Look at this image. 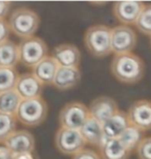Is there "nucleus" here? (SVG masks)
<instances>
[{"instance_id": "f257e3e1", "label": "nucleus", "mask_w": 151, "mask_h": 159, "mask_svg": "<svg viewBox=\"0 0 151 159\" xmlns=\"http://www.w3.org/2000/svg\"><path fill=\"white\" fill-rule=\"evenodd\" d=\"M111 72L122 84L133 85L140 82L145 74V64L134 53L115 55L111 62Z\"/></svg>"}, {"instance_id": "f03ea898", "label": "nucleus", "mask_w": 151, "mask_h": 159, "mask_svg": "<svg viewBox=\"0 0 151 159\" xmlns=\"http://www.w3.org/2000/svg\"><path fill=\"white\" fill-rule=\"evenodd\" d=\"M11 32L22 39L34 36L40 27V19L36 12L28 7H18L9 16L7 21Z\"/></svg>"}, {"instance_id": "7ed1b4c3", "label": "nucleus", "mask_w": 151, "mask_h": 159, "mask_svg": "<svg viewBox=\"0 0 151 159\" xmlns=\"http://www.w3.org/2000/svg\"><path fill=\"white\" fill-rule=\"evenodd\" d=\"M85 48L92 56L102 58L112 53L111 28L97 24L90 26L84 35Z\"/></svg>"}, {"instance_id": "20e7f679", "label": "nucleus", "mask_w": 151, "mask_h": 159, "mask_svg": "<svg viewBox=\"0 0 151 159\" xmlns=\"http://www.w3.org/2000/svg\"><path fill=\"white\" fill-rule=\"evenodd\" d=\"M15 116L17 121L25 126H38L44 123L47 118L48 104L43 97L23 99Z\"/></svg>"}, {"instance_id": "39448f33", "label": "nucleus", "mask_w": 151, "mask_h": 159, "mask_svg": "<svg viewBox=\"0 0 151 159\" xmlns=\"http://www.w3.org/2000/svg\"><path fill=\"white\" fill-rule=\"evenodd\" d=\"M19 47V59L26 67H33L48 56V46L44 39L37 36L22 39Z\"/></svg>"}, {"instance_id": "423d86ee", "label": "nucleus", "mask_w": 151, "mask_h": 159, "mask_svg": "<svg viewBox=\"0 0 151 159\" xmlns=\"http://www.w3.org/2000/svg\"><path fill=\"white\" fill-rule=\"evenodd\" d=\"M89 117V109L84 103L72 101L61 109L59 113V124L62 128L80 130Z\"/></svg>"}, {"instance_id": "0eeeda50", "label": "nucleus", "mask_w": 151, "mask_h": 159, "mask_svg": "<svg viewBox=\"0 0 151 159\" xmlns=\"http://www.w3.org/2000/svg\"><path fill=\"white\" fill-rule=\"evenodd\" d=\"M55 146L60 153L64 155L73 156L78 152L85 148L86 143L80 132V130L60 128L56 131L55 134Z\"/></svg>"}, {"instance_id": "6e6552de", "label": "nucleus", "mask_w": 151, "mask_h": 159, "mask_svg": "<svg viewBox=\"0 0 151 159\" xmlns=\"http://www.w3.org/2000/svg\"><path fill=\"white\" fill-rule=\"evenodd\" d=\"M137 46V34L133 28L119 25L111 29V49L115 55L131 53Z\"/></svg>"}, {"instance_id": "1a4fd4ad", "label": "nucleus", "mask_w": 151, "mask_h": 159, "mask_svg": "<svg viewBox=\"0 0 151 159\" xmlns=\"http://www.w3.org/2000/svg\"><path fill=\"white\" fill-rule=\"evenodd\" d=\"M128 121L131 126L141 131H148L151 129V101L137 100L131 104L127 113Z\"/></svg>"}, {"instance_id": "9d476101", "label": "nucleus", "mask_w": 151, "mask_h": 159, "mask_svg": "<svg viewBox=\"0 0 151 159\" xmlns=\"http://www.w3.org/2000/svg\"><path fill=\"white\" fill-rule=\"evenodd\" d=\"M3 146L12 155L32 153L35 148V139L28 130H16L5 139Z\"/></svg>"}, {"instance_id": "9b49d317", "label": "nucleus", "mask_w": 151, "mask_h": 159, "mask_svg": "<svg viewBox=\"0 0 151 159\" xmlns=\"http://www.w3.org/2000/svg\"><path fill=\"white\" fill-rule=\"evenodd\" d=\"M15 90L22 98V100L31 99L41 97L44 85L34 77L32 72H25L19 75Z\"/></svg>"}, {"instance_id": "f8f14e48", "label": "nucleus", "mask_w": 151, "mask_h": 159, "mask_svg": "<svg viewBox=\"0 0 151 159\" xmlns=\"http://www.w3.org/2000/svg\"><path fill=\"white\" fill-rule=\"evenodd\" d=\"M144 5L141 1H116L113 5V14L120 23L130 26L136 24Z\"/></svg>"}, {"instance_id": "ddd939ff", "label": "nucleus", "mask_w": 151, "mask_h": 159, "mask_svg": "<svg viewBox=\"0 0 151 159\" xmlns=\"http://www.w3.org/2000/svg\"><path fill=\"white\" fill-rule=\"evenodd\" d=\"M89 109V115L101 124L115 115L119 109L114 98L109 96H99L92 101Z\"/></svg>"}, {"instance_id": "4468645a", "label": "nucleus", "mask_w": 151, "mask_h": 159, "mask_svg": "<svg viewBox=\"0 0 151 159\" xmlns=\"http://www.w3.org/2000/svg\"><path fill=\"white\" fill-rule=\"evenodd\" d=\"M52 57L62 67H79L81 62V52L72 43H62L54 48Z\"/></svg>"}, {"instance_id": "2eb2a0df", "label": "nucleus", "mask_w": 151, "mask_h": 159, "mask_svg": "<svg viewBox=\"0 0 151 159\" xmlns=\"http://www.w3.org/2000/svg\"><path fill=\"white\" fill-rule=\"evenodd\" d=\"M81 71H80L79 67L59 66L52 85L61 91L69 90V89L79 85L80 81H81Z\"/></svg>"}, {"instance_id": "dca6fc26", "label": "nucleus", "mask_w": 151, "mask_h": 159, "mask_svg": "<svg viewBox=\"0 0 151 159\" xmlns=\"http://www.w3.org/2000/svg\"><path fill=\"white\" fill-rule=\"evenodd\" d=\"M130 125V124L128 121L127 113L119 110L110 119L102 123V131H104L105 139H118Z\"/></svg>"}, {"instance_id": "f3484780", "label": "nucleus", "mask_w": 151, "mask_h": 159, "mask_svg": "<svg viewBox=\"0 0 151 159\" xmlns=\"http://www.w3.org/2000/svg\"><path fill=\"white\" fill-rule=\"evenodd\" d=\"M59 65L52 56L48 55L32 67V74L44 86L52 85Z\"/></svg>"}, {"instance_id": "a211bd4d", "label": "nucleus", "mask_w": 151, "mask_h": 159, "mask_svg": "<svg viewBox=\"0 0 151 159\" xmlns=\"http://www.w3.org/2000/svg\"><path fill=\"white\" fill-rule=\"evenodd\" d=\"M80 132L84 139L86 144L92 146V147L98 148L105 141L104 131H102V124L97 120L89 117L88 120L81 127Z\"/></svg>"}, {"instance_id": "6ab92c4d", "label": "nucleus", "mask_w": 151, "mask_h": 159, "mask_svg": "<svg viewBox=\"0 0 151 159\" xmlns=\"http://www.w3.org/2000/svg\"><path fill=\"white\" fill-rule=\"evenodd\" d=\"M101 159H128L130 152L118 139H106L99 147Z\"/></svg>"}, {"instance_id": "aec40b11", "label": "nucleus", "mask_w": 151, "mask_h": 159, "mask_svg": "<svg viewBox=\"0 0 151 159\" xmlns=\"http://www.w3.org/2000/svg\"><path fill=\"white\" fill-rule=\"evenodd\" d=\"M19 59V47L11 39L0 43V67L16 68Z\"/></svg>"}, {"instance_id": "412c9836", "label": "nucleus", "mask_w": 151, "mask_h": 159, "mask_svg": "<svg viewBox=\"0 0 151 159\" xmlns=\"http://www.w3.org/2000/svg\"><path fill=\"white\" fill-rule=\"evenodd\" d=\"M21 101L22 98L15 89L2 92L0 93V113L16 115Z\"/></svg>"}, {"instance_id": "4be33fe9", "label": "nucleus", "mask_w": 151, "mask_h": 159, "mask_svg": "<svg viewBox=\"0 0 151 159\" xmlns=\"http://www.w3.org/2000/svg\"><path fill=\"white\" fill-rule=\"evenodd\" d=\"M143 139H144L143 131H141L140 129H138L134 126H131V125L128 126L127 128L122 132V134L118 138V139L123 144L124 147L126 148L130 153L136 150Z\"/></svg>"}, {"instance_id": "5701e85b", "label": "nucleus", "mask_w": 151, "mask_h": 159, "mask_svg": "<svg viewBox=\"0 0 151 159\" xmlns=\"http://www.w3.org/2000/svg\"><path fill=\"white\" fill-rule=\"evenodd\" d=\"M18 78L19 72L16 68L0 67V93L15 89Z\"/></svg>"}, {"instance_id": "b1692460", "label": "nucleus", "mask_w": 151, "mask_h": 159, "mask_svg": "<svg viewBox=\"0 0 151 159\" xmlns=\"http://www.w3.org/2000/svg\"><path fill=\"white\" fill-rule=\"evenodd\" d=\"M17 130V118L15 115L0 113V143L4 141Z\"/></svg>"}, {"instance_id": "393cba45", "label": "nucleus", "mask_w": 151, "mask_h": 159, "mask_svg": "<svg viewBox=\"0 0 151 159\" xmlns=\"http://www.w3.org/2000/svg\"><path fill=\"white\" fill-rule=\"evenodd\" d=\"M134 25L141 33L151 36V4L144 5Z\"/></svg>"}, {"instance_id": "a878e982", "label": "nucleus", "mask_w": 151, "mask_h": 159, "mask_svg": "<svg viewBox=\"0 0 151 159\" xmlns=\"http://www.w3.org/2000/svg\"><path fill=\"white\" fill-rule=\"evenodd\" d=\"M139 159H151V136L144 138L136 149Z\"/></svg>"}, {"instance_id": "bb28decb", "label": "nucleus", "mask_w": 151, "mask_h": 159, "mask_svg": "<svg viewBox=\"0 0 151 159\" xmlns=\"http://www.w3.org/2000/svg\"><path fill=\"white\" fill-rule=\"evenodd\" d=\"M73 159H101L99 153L92 149L84 148L73 156Z\"/></svg>"}, {"instance_id": "cd10ccee", "label": "nucleus", "mask_w": 151, "mask_h": 159, "mask_svg": "<svg viewBox=\"0 0 151 159\" xmlns=\"http://www.w3.org/2000/svg\"><path fill=\"white\" fill-rule=\"evenodd\" d=\"M9 34H11V29H9L7 21L0 20V43L7 40Z\"/></svg>"}, {"instance_id": "c85d7f7f", "label": "nucleus", "mask_w": 151, "mask_h": 159, "mask_svg": "<svg viewBox=\"0 0 151 159\" xmlns=\"http://www.w3.org/2000/svg\"><path fill=\"white\" fill-rule=\"evenodd\" d=\"M12 7L11 1H0V20H5Z\"/></svg>"}, {"instance_id": "c756f323", "label": "nucleus", "mask_w": 151, "mask_h": 159, "mask_svg": "<svg viewBox=\"0 0 151 159\" xmlns=\"http://www.w3.org/2000/svg\"><path fill=\"white\" fill-rule=\"evenodd\" d=\"M1 159H14V155H12L4 146L1 147Z\"/></svg>"}, {"instance_id": "7c9ffc66", "label": "nucleus", "mask_w": 151, "mask_h": 159, "mask_svg": "<svg viewBox=\"0 0 151 159\" xmlns=\"http://www.w3.org/2000/svg\"><path fill=\"white\" fill-rule=\"evenodd\" d=\"M14 159H35V158L33 157L32 153H23V154L14 155Z\"/></svg>"}, {"instance_id": "2f4dec72", "label": "nucleus", "mask_w": 151, "mask_h": 159, "mask_svg": "<svg viewBox=\"0 0 151 159\" xmlns=\"http://www.w3.org/2000/svg\"><path fill=\"white\" fill-rule=\"evenodd\" d=\"M1 147L2 146H0V159H1Z\"/></svg>"}, {"instance_id": "473e14b6", "label": "nucleus", "mask_w": 151, "mask_h": 159, "mask_svg": "<svg viewBox=\"0 0 151 159\" xmlns=\"http://www.w3.org/2000/svg\"><path fill=\"white\" fill-rule=\"evenodd\" d=\"M150 44H151V36H150Z\"/></svg>"}]
</instances>
